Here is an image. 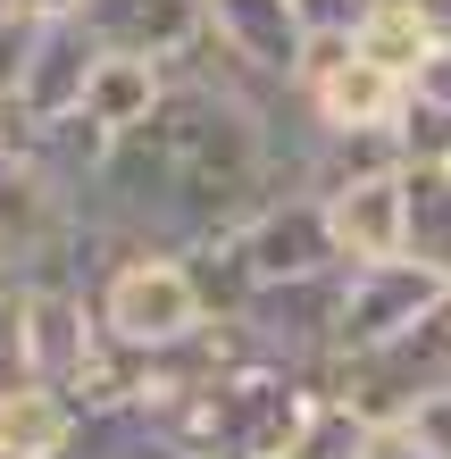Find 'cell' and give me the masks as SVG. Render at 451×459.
Returning a JSON list of instances; mask_svg holds the SVG:
<instances>
[{"label":"cell","instance_id":"ac0fdd59","mask_svg":"<svg viewBox=\"0 0 451 459\" xmlns=\"http://www.w3.org/2000/svg\"><path fill=\"white\" fill-rule=\"evenodd\" d=\"M385 143H393V168H451V109H427L402 92V117Z\"/></svg>","mask_w":451,"mask_h":459},{"label":"cell","instance_id":"5b68a950","mask_svg":"<svg viewBox=\"0 0 451 459\" xmlns=\"http://www.w3.org/2000/svg\"><path fill=\"white\" fill-rule=\"evenodd\" d=\"M234 251L251 267V292L259 284H309V276H334V234H326V209L309 193H268L234 226Z\"/></svg>","mask_w":451,"mask_h":459},{"label":"cell","instance_id":"8992f818","mask_svg":"<svg viewBox=\"0 0 451 459\" xmlns=\"http://www.w3.org/2000/svg\"><path fill=\"white\" fill-rule=\"evenodd\" d=\"M100 326H92V301L84 292H59V284H17V376H34L50 393H75V376L92 368Z\"/></svg>","mask_w":451,"mask_h":459},{"label":"cell","instance_id":"7402d4cb","mask_svg":"<svg viewBox=\"0 0 451 459\" xmlns=\"http://www.w3.org/2000/svg\"><path fill=\"white\" fill-rule=\"evenodd\" d=\"M17 385V292L0 284V393Z\"/></svg>","mask_w":451,"mask_h":459},{"label":"cell","instance_id":"603a6c76","mask_svg":"<svg viewBox=\"0 0 451 459\" xmlns=\"http://www.w3.org/2000/svg\"><path fill=\"white\" fill-rule=\"evenodd\" d=\"M410 9L427 17V34H435V42H451V0H410Z\"/></svg>","mask_w":451,"mask_h":459},{"label":"cell","instance_id":"ffe728a7","mask_svg":"<svg viewBox=\"0 0 451 459\" xmlns=\"http://www.w3.org/2000/svg\"><path fill=\"white\" fill-rule=\"evenodd\" d=\"M410 100H427V109H451V42H427V59L402 75Z\"/></svg>","mask_w":451,"mask_h":459},{"label":"cell","instance_id":"d4e9b609","mask_svg":"<svg viewBox=\"0 0 451 459\" xmlns=\"http://www.w3.org/2000/svg\"><path fill=\"white\" fill-rule=\"evenodd\" d=\"M59 459H92V451H84V443H67V451H59Z\"/></svg>","mask_w":451,"mask_h":459},{"label":"cell","instance_id":"e0dca14e","mask_svg":"<svg viewBox=\"0 0 451 459\" xmlns=\"http://www.w3.org/2000/svg\"><path fill=\"white\" fill-rule=\"evenodd\" d=\"M427 17L410 9V0H368L360 9V25H351V50L368 67H385V75H410L418 59H427Z\"/></svg>","mask_w":451,"mask_h":459},{"label":"cell","instance_id":"30bf717a","mask_svg":"<svg viewBox=\"0 0 451 459\" xmlns=\"http://www.w3.org/2000/svg\"><path fill=\"white\" fill-rule=\"evenodd\" d=\"M75 25L100 59H151L168 67L201 42V0H75Z\"/></svg>","mask_w":451,"mask_h":459},{"label":"cell","instance_id":"5bb4252c","mask_svg":"<svg viewBox=\"0 0 451 459\" xmlns=\"http://www.w3.org/2000/svg\"><path fill=\"white\" fill-rule=\"evenodd\" d=\"M159 92H168V67H151V59H92L75 117H84L100 143H117V134H134L159 109Z\"/></svg>","mask_w":451,"mask_h":459},{"label":"cell","instance_id":"9c48e42d","mask_svg":"<svg viewBox=\"0 0 451 459\" xmlns=\"http://www.w3.org/2000/svg\"><path fill=\"white\" fill-rule=\"evenodd\" d=\"M92 34L67 17H34V50H25V75H17V92H9V117L17 126H59L75 117V100H84V75H92Z\"/></svg>","mask_w":451,"mask_h":459},{"label":"cell","instance_id":"44dd1931","mask_svg":"<svg viewBox=\"0 0 451 459\" xmlns=\"http://www.w3.org/2000/svg\"><path fill=\"white\" fill-rule=\"evenodd\" d=\"M25 50H34V17H0V109H9V92H17V75H25Z\"/></svg>","mask_w":451,"mask_h":459},{"label":"cell","instance_id":"9a60e30c","mask_svg":"<svg viewBox=\"0 0 451 459\" xmlns=\"http://www.w3.org/2000/svg\"><path fill=\"white\" fill-rule=\"evenodd\" d=\"M67 443H75V410L50 385L17 376V385L0 393V459H59Z\"/></svg>","mask_w":451,"mask_h":459},{"label":"cell","instance_id":"52a82bcc","mask_svg":"<svg viewBox=\"0 0 451 459\" xmlns=\"http://www.w3.org/2000/svg\"><path fill=\"white\" fill-rule=\"evenodd\" d=\"M443 276H427L418 259H385V267H343V317H334V359L351 351H377L402 326H418L435 301H443Z\"/></svg>","mask_w":451,"mask_h":459},{"label":"cell","instance_id":"cb8c5ba5","mask_svg":"<svg viewBox=\"0 0 451 459\" xmlns=\"http://www.w3.org/2000/svg\"><path fill=\"white\" fill-rule=\"evenodd\" d=\"M360 459H418V451H410L402 435H368V451H360Z\"/></svg>","mask_w":451,"mask_h":459},{"label":"cell","instance_id":"6da1fadb","mask_svg":"<svg viewBox=\"0 0 451 459\" xmlns=\"http://www.w3.org/2000/svg\"><path fill=\"white\" fill-rule=\"evenodd\" d=\"M268 100H276L268 84H243L201 34L184 59H168L159 109L109 143L75 218L109 226L126 251H168V259L234 234L268 201V134H259Z\"/></svg>","mask_w":451,"mask_h":459},{"label":"cell","instance_id":"3957f363","mask_svg":"<svg viewBox=\"0 0 451 459\" xmlns=\"http://www.w3.org/2000/svg\"><path fill=\"white\" fill-rule=\"evenodd\" d=\"M92 326L109 334L134 359H159V351H184L209 334V309L193 292V267L168 251H126L92 292Z\"/></svg>","mask_w":451,"mask_h":459},{"label":"cell","instance_id":"ba28073f","mask_svg":"<svg viewBox=\"0 0 451 459\" xmlns=\"http://www.w3.org/2000/svg\"><path fill=\"white\" fill-rule=\"evenodd\" d=\"M201 34H209V50H218L243 84L293 92V67H301L293 0H201Z\"/></svg>","mask_w":451,"mask_h":459},{"label":"cell","instance_id":"2e32d148","mask_svg":"<svg viewBox=\"0 0 451 459\" xmlns=\"http://www.w3.org/2000/svg\"><path fill=\"white\" fill-rule=\"evenodd\" d=\"M402 259L451 284V168H402Z\"/></svg>","mask_w":451,"mask_h":459},{"label":"cell","instance_id":"277c9868","mask_svg":"<svg viewBox=\"0 0 451 459\" xmlns=\"http://www.w3.org/2000/svg\"><path fill=\"white\" fill-rule=\"evenodd\" d=\"M334 317H343V267L334 276H309V284H259L243 309H234V342L259 351V359L309 376L326 393V368H334Z\"/></svg>","mask_w":451,"mask_h":459},{"label":"cell","instance_id":"8fae6325","mask_svg":"<svg viewBox=\"0 0 451 459\" xmlns=\"http://www.w3.org/2000/svg\"><path fill=\"white\" fill-rule=\"evenodd\" d=\"M326 209V234H334V259L343 267H385L402 259V168H368L334 193H309Z\"/></svg>","mask_w":451,"mask_h":459},{"label":"cell","instance_id":"4fadbf2b","mask_svg":"<svg viewBox=\"0 0 451 459\" xmlns=\"http://www.w3.org/2000/svg\"><path fill=\"white\" fill-rule=\"evenodd\" d=\"M67 218H75V209L50 193V184L25 168L17 151H0V284H9V276H17V267L34 259V251H42V242L59 234Z\"/></svg>","mask_w":451,"mask_h":459},{"label":"cell","instance_id":"7c38bea8","mask_svg":"<svg viewBox=\"0 0 451 459\" xmlns=\"http://www.w3.org/2000/svg\"><path fill=\"white\" fill-rule=\"evenodd\" d=\"M317 134H343V143H377V134H393V117H402V75L368 67L360 50L326 75H309V84L293 92Z\"/></svg>","mask_w":451,"mask_h":459},{"label":"cell","instance_id":"d6986e66","mask_svg":"<svg viewBox=\"0 0 451 459\" xmlns=\"http://www.w3.org/2000/svg\"><path fill=\"white\" fill-rule=\"evenodd\" d=\"M393 435H402L418 459H451V385H443V393H427L402 426H393Z\"/></svg>","mask_w":451,"mask_h":459},{"label":"cell","instance_id":"484cf974","mask_svg":"<svg viewBox=\"0 0 451 459\" xmlns=\"http://www.w3.org/2000/svg\"><path fill=\"white\" fill-rule=\"evenodd\" d=\"M9 9H17V0H0V17H9Z\"/></svg>","mask_w":451,"mask_h":459},{"label":"cell","instance_id":"7a4b0ae2","mask_svg":"<svg viewBox=\"0 0 451 459\" xmlns=\"http://www.w3.org/2000/svg\"><path fill=\"white\" fill-rule=\"evenodd\" d=\"M451 385V292L418 317V326H402L393 342L377 351H351V359L326 368V401L334 410H351L368 435H393L427 393Z\"/></svg>","mask_w":451,"mask_h":459}]
</instances>
